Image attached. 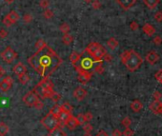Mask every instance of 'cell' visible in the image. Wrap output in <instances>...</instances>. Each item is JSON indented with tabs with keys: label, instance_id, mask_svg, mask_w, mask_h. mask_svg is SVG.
I'll use <instances>...</instances> for the list:
<instances>
[{
	"label": "cell",
	"instance_id": "55",
	"mask_svg": "<svg viewBox=\"0 0 162 136\" xmlns=\"http://www.w3.org/2000/svg\"><path fill=\"white\" fill-rule=\"evenodd\" d=\"M47 136H48V135H47Z\"/></svg>",
	"mask_w": 162,
	"mask_h": 136
},
{
	"label": "cell",
	"instance_id": "54",
	"mask_svg": "<svg viewBox=\"0 0 162 136\" xmlns=\"http://www.w3.org/2000/svg\"><path fill=\"white\" fill-rule=\"evenodd\" d=\"M84 1L87 2V3H92V2L93 1V0H84Z\"/></svg>",
	"mask_w": 162,
	"mask_h": 136
},
{
	"label": "cell",
	"instance_id": "3",
	"mask_svg": "<svg viewBox=\"0 0 162 136\" xmlns=\"http://www.w3.org/2000/svg\"><path fill=\"white\" fill-rule=\"evenodd\" d=\"M121 62L125 65L127 70L129 72H135L136 70L139 69L143 63L142 57L140 56L138 52H136L133 49L123 51L120 55Z\"/></svg>",
	"mask_w": 162,
	"mask_h": 136
},
{
	"label": "cell",
	"instance_id": "15",
	"mask_svg": "<svg viewBox=\"0 0 162 136\" xmlns=\"http://www.w3.org/2000/svg\"><path fill=\"white\" fill-rule=\"evenodd\" d=\"M71 115H73V114L70 113V112H67V111H64V110H61L60 111V113H59L58 115H57V119H58V121L60 122L62 128H63L64 125H65V123H66L68 120H69V118H70Z\"/></svg>",
	"mask_w": 162,
	"mask_h": 136
},
{
	"label": "cell",
	"instance_id": "34",
	"mask_svg": "<svg viewBox=\"0 0 162 136\" xmlns=\"http://www.w3.org/2000/svg\"><path fill=\"white\" fill-rule=\"evenodd\" d=\"M3 24H4L6 27H11V26H12V25H14V23L12 22V21L10 19V18H9L8 15H6V16L4 17V19H3Z\"/></svg>",
	"mask_w": 162,
	"mask_h": 136
},
{
	"label": "cell",
	"instance_id": "21",
	"mask_svg": "<svg viewBox=\"0 0 162 136\" xmlns=\"http://www.w3.org/2000/svg\"><path fill=\"white\" fill-rule=\"evenodd\" d=\"M107 46L109 49H111L112 51H114V49H116L118 47V41L114 38V37H111V38L107 41Z\"/></svg>",
	"mask_w": 162,
	"mask_h": 136
},
{
	"label": "cell",
	"instance_id": "43",
	"mask_svg": "<svg viewBox=\"0 0 162 136\" xmlns=\"http://www.w3.org/2000/svg\"><path fill=\"white\" fill-rule=\"evenodd\" d=\"M152 97H154L155 100H160L161 97H162V94L160 93L159 91H155L154 92V94H152Z\"/></svg>",
	"mask_w": 162,
	"mask_h": 136
},
{
	"label": "cell",
	"instance_id": "26",
	"mask_svg": "<svg viewBox=\"0 0 162 136\" xmlns=\"http://www.w3.org/2000/svg\"><path fill=\"white\" fill-rule=\"evenodd\" d=\"M61 106H58V105H54V107L52 108L51 110H50V113H52V114H54V116H56L59 113H60V111H61Z\"/></svg>",
	"mask_w": 162,
	"mask_h": 136
},
{
	"label": "cell",
	"instance_id": "20",
	"mask_svg": "<svg viewBox=\"0 0 162 136\" xmlns=\"http://www.w3.org/2000/svg\"><path fill=\"white\" fill-rule=\"evenodd\" d=\"M9 131H10V128L6 123L0 122V136H6Z\"/></svg>",
	"mask_w": 162,
	"mask_h": 136
},
{
	"label": "cell",
	"instance_id": "40",
	"mask_svg": "<svg viewBox=\"0 0 162 136\" xmlns=\"http://www.w3.org/2000/svg\"><path fill=\"white\" fill-rule=\"evenodd\" d=\"M39 5H40V7L43 8V9H48L49 5H50V2H49V0H41L39 3Z\"/></svg>",
	"mask_w": 162,
	"mask_h": 136
},
{
	"label": "cell",
	"instance_id": "1",
	"mask_svg": "<svg viewBox=\"0 0 162 136\" xmlns=\"http://www.w3.org/2000/svg\"><path fill=\"white\" fill-rule=\"evenodd\" d=\"M62 58L48 45L36 49V52L28 58V63L42 78H49L62 64Z\"/></svg>",
	"mask_w": 162,
	"mask_h": 136
},
{
	"label": "cell",
	"instance_id": "6",
	"mask_svg": "<svg viewBox=\"0 0 162 136\" xmlns=\"http://www.w3.org/2000/svg\"><path fill=\"white\" fill-rule=\"evenodd\" d=\"M40 123H41V125L44 127L45 129H48L49 131L56 128H62L61 124L58 121L57 117L50 112L40 120Z\"/></svg>",
	"mask_w": 162,
	"mask_h": 136
},
{
	"label": "cell",
	"instance_id": "23",
	"mask_svg": "<svg viewBox=\"0 0 162 136\" xmlns=\"http://www.w3.org/2000/svg\"><path fill=\"white\" fill-rule=\"evenodd\" d=\"M8 16H9V18H10V19H11L14 23H15L16 21H18V20L20 19V15L18 14V12H16L15 11H12V12H9Z\"/></svg>",
	"mask_w": 162,
	"mask_h": 136
},
{
	"label": "cell",
	"instance_id": "29",
	"mask_svg": "<svg viewBox=\"0 0 162 136\" xmlns=\"http://www.w3.org/2000/svg\"><path fill=\"white\" fill-rule=\"evenodd\" d=\"M59 30H60V32L62 33H64V35H65V33H69L70 32L71 28H70V26L67 23H63L60 26V28H59Z\"/></svg>",
	"mask_w": 162,
	"mask_h": 136
},
{
	"label": "cell",
	"instance_id": "48",
	"mask_svg": "<svg viewBox=\"0 0 162 136\" xmlns=\"http://www.w3.org/2000/svg\"><path fill=\"white\" fill-rule=\"evenodd\" d=\"M112 136H122V132H121L119 129H114L113 133H112Z\"/></svg>",
	"mask_w": 162,
	"mask_h": 136
},
{
	"label": "cell",
	"instance_id": "7",
	"mask_svg": "<svg viewBox=\"0 0 162 136\" xmlns=\"http://www.w3.org/2000/svg\"><path fill=\"white\" fill-rule=\"evenodd\" d=\"M0 56H1V58L5 63L12 64V62L17 58V53H16V51H14L11 47L8 46V47L0 53Z\"/></svg>",
	"mask_w": 162,
	"mask_h": 136
},
{
	"label": "cell",
	"instance_id": "37",
	"mask_svg": "<svg viewBox=\"0 0 162 136\" xmlns=\"http://www.w3.org/2000/svg\"><path fill=\"white\" fill-rule=\"evenodd\" d=\"M93 129V126H92L90 123L84 124V127H83V131H84V132H92Z\"/></svg>",
	"mask_w": 162,
	"mask_h": 136
},
{
	"label": "cell",
	"instance_id": "11",
	"mask_svg": "<svg viewBox=\"0 0 162 136\" xmlns=\"http://www.w3.org/2000/svg\"><path fill=\"white\" fill-rule=\"evenodd\" d=\"M158 59H159V55L155 51H150L146 55V61L150 65H155L158 61Z\"/></svg>",
	"mask_w": 162,
	"mask_h": 136
},
{
	"label": "cell",
	"instance_id": "53",
	"mask_svg": "<svg viewBox=\"0 0 162 136\" xmlns=\"http://www.w3.org/2000/svg\"><path fill=\"white\" fill-rule=\"evenodd\" d=\"M83 136H93V135L91 134V132H84Z\"/></svg>",
	"mask_w": 162,
	"mask_h": 136
},
{
	"label": "cell",
	"instance_id": "13",
	"mask_svg": "<svg viewBox=\"0 0 162 136\" xmlns=\"http://www.w3.org/2000/svg\"><path fill=\"white\" fill-rule=\"evenodd\" d=\"M92 76H93L92 72H78L77 79H78V81L82 83V84H86V83H88L90 80H91Z\"/></svg>",
	"mask_w": 162,
	"mask_h": 136
},
{
	"label": "cell",
	"instance_id": "19",
	"mask_svg": "<svg viewBox=\"0 0 162 136\" xmlns=\"http://www.w3.org/2000/svg\"><path fill=\"white\" fill-rule=\"evenodd\" d=\"M66 132H65L62 128H56L54 129H52V131H49L48 136H66Z\"/></svg>",
	"mask_w": 162,
	"mask_h": 136
},
{
	"label": "cell",
	"instance_id": "27",
	"mask_svg": "<svg viewBox=\"0 0 162 136\" xmlns=\"http://www.w3.org/2000/svg\"><path fill=\"white\" fill-rule=\"evenodd\" d=\"M18 79H19V82H20L22 85H26L27 83L29 82L30 76L28 75L27 73H25V74H22V75H19V76H18Z\"/></svg>",
	"mask_w": 162,
	"mask_h": 136
},
{
	"label": "cell",
	"instance_id": "5",
	"mask_svg": "<svg viewBox=\"0 0 162 136\" xmlns=\"http://www.w3.org/2000/svg\"><path fill=\"white\" fill-rule=\"evenodd\" d=\"M22 101L27 106L33 107L37 110H42L43 107H44V104H43V102L41 101V99L37 96L33 91H29L28 93L25 94L22 98Z\"/></svg>",
	"mask_w": 162,
	"mask_h": 136
},
{
	"label": "cell",
	"instance_id": "36",
	"mask_svg": "<svg viewBox=\"0 0 162 136\" xmlns=\"http://www.w3.org/2000/svg\"><path fill=\"white\" fill-rule=\"evenodd\" d=\"M133 134H135V131H133V129H130V128H125L124 131L122 132L123 136H133Z\"/></svg>",
	"mask_w": 162,
	"mask_h": 136
},
{
	"label": "cell",
	"instance_id": "45",
	"mask_svg": "<svg viewBox=\"0 0 162 136\" xmlns=\"http://www.w3.org/2000/svg\"><path fill=\"white\" fill-rule=\"evenodd\" d=\"M84 115H85V118H86V120H87V122H90V121H91V120L93 119V114H92V112H90V111H89V112H86V113H84Z\"/></svg>",
	"mask_w": 162,
	"mask_h": 136
},
{
	"label": "cell",
	"instance_id": "28",
	"mask_svg": "<svg viewBox=\"0 0 162 136\" xmlns=\"http://www.w3.org/2000/svg\"><path fill=\"white\" fill-rule=\"evenodd\" d=\"M61 110H64V111H67V112L71 113V111H73L74 108L71 107V105L70 103H64L63 105H61Z\"/></svg>",
	"mask_w": 162,
	"mask_h": 136
},
{
	"label": "cell",
	"instance_id": "25",
	"mask_svg": "<svg viewBox=\"0 0 162 136\" xmlns=\"http://www.w3.org/2000/svg\"><path fill=\"white\" fill-rule=\"evenodd\" d=\"M62 41H63L64 44L70 45L71 43L74 41V36L71 35L70 33H65V35H63V37H62Z\"/></svg>",
	"mask_w": 162,
	"mask_h": 136
},
{
	"label": "cell",
	"instance_id": "16",
	"mask_svg": "<svg viewBox=\"0 0 162 136\" xmlns=\"http://www.w3.org/2000/svg\"><path fill=\"white\" fill-rule=\"evenodd\" d=\"M116 1L124 10H129L135 3V0H116Z\"/></svg>",
	"mask_w": 162,
	"mask_h": 136
},
{
	"label": "cell",
	"instance_id": "51",
	"mask_svg": "<svg viewBox=\"0 0 162 136\" xmlns=\"http://www.w3.org/2000/svg\"><path fill=\"white\" fill-rule=\"evenodd\" d=\"M5 72H5V69L2 66H0V78L5 75Z\"/></svg>",
	"mask_w": 162,
	"mask_h": 136
},
{
	"label": "cell",
	"instance_id": "47",
	"mask_svg": "<svg viewBox=\"0 0 162 136\" xmlns=\"http://www.w3.org/2000/svg\"><path fill=\"white\" fill-rule=\"evenodd\" d=\"M8 35V32H7V30H4V29H1L0 30V37L1 38H6Z\"/></svg>",
	"mask_w": 162,
	"mask_h": 136
},
{
	"label": "cell",
	"instance_id": "32",
	"mask_svg": "<svg viewBox=\"0 0 162 136\" xmlns=\"http://www.w3.org/2000/svg\"><path fill=\"white\" fill-rule=\"evenodd\" d=\"M76 118H77V120H78V122H79L80 125H84V124L88 123V122H87L86 118H85V115H84V113H79L78 115L76 116Z\"/></svg>",
	"mask_w": 162,
	"mask_h": 136
},
{
	"label": "cell",
	"instance_id": "50",
	"mask_svg": "<svg viewBox=\"0 0 162 136\" xmlns=\"http://www.w3.org/2000/svg\"><path fill=\"white\" fill-rule=\"evenodd\" d=\"M112 59H113V58H112V56L110 54H106L105 56H104V58H103V60H105V61H107V62H111L112 61Z\"/></svg>",
	"mask_w": 162,
	"mask_h": 136
},
{
	"label": "cell",
	"instance_id": "41",
	"mask_svg": "<svg viewBox=\"0 0 162 136\" xmlns=\"http://www.w3.org/2000/svg\"><path fill=\"white\" fill-rule=\"evenodd\" d=\"M92 5L95 10H98V9H100V7H101V3L99 2L98 0H93L92 2Z\"/></svg>",
	"mask_w": 162,
	"mask_h": 136
},
{
	"label": "cell",
	"instance_id": "4",
	"mask_svg": "<svg viewBox=\"0 0 162 136\" xmlns=\"http://www.w3.org/2000/svg\"><path fill=\"white\" fill-rule=\"evenodd\" d=\"M95 63V61L88 53L86 55H84V53H81L79 60L74 65V68H76V70L77 72H90L91 69H93V66Z\"/></svg>",
	"mask_w": 162,
	"mask_h": 136
},
{
	"label": "cell",
	"instance_id": "46",
	"mask_svg": "<svg viewBox=\"0 0 162 136\" xmlns=\"http://www.w3.org/2000/svg\"><path fill=\"white\" fill-rule=\"evenodd\" d=\"M154 43L155 45H160L162 43V38L160 36H155L154 38Z\"/></svg>",
	"mask_w": 162,
	"mask_h": 136
},
{
	"label": "cell",
	"instance_id": "14",
	"mask_svg": "<svg viewBox=\"0 0 162 136\" xmlns=\"http://www.w3.org/2000/svg\"><path fill=\"white\" fill-rule=\"evenodd\" d=\"M27 70H28L27 67L22 63H17L16 65H14V68H12V72H14V74H16L17 76L27 73Z\"/></svg>",
	"mask_w": 162,
	"mask_h": 136
},
{
	"label": "cell",
	"instance_id": "49",
	"mask_svg": "<svg viewBox=\"0 0 162 136\" xmlns=\"http://www.w3.org/2000/svg\"><path fill=\"white\" fill-rule=\"evenodd\" d=\"M95 136H109V134L105 131H103V129H101V131H99L97 133H96Z\"/></svg>",
	"mask_w": 162,
	"mask_h": 136
},
{
	"label": "cell",
	"instance_id": "31",
	"mask_svg": "<svg viewBox=\"0 0 162 136\" xmlns=\"http://www.w3.org/2000/svg\"><path fill=\"white\" fill-rule=\"evenodd\" d=\"M45 46H47V43L44 41V40H42V39L37 40L36 43H35V48H36V49H40L44 48Z\"/></svg>",
	"mask_w": 162,
	"mask_h": 136
},
{
	"label": "cell",
	"instance_id": "30",
	"mask_svg": "<svg viewBox=\"0 0 162 136\" xmlns=\"http://www.w3.org/2000/svg\"><path fill=\"white\" fill-rule=\"evenodd\" d=\"M121 125L123 127H125V128H130V126L132 125V120H131L129 117H125V118H123L122 121H121Z\"/></svg>",
	"mask_w": 162,
	"mask_h": 136
},
{
	"label": "cell",
	"instance_id": "8",
	"mask_svg": "<svg viewBox=\"0 0 162 136\" xmlns=\"http://www.w3.org/2000/svg\"><path fill=\"white\" fill-rule=\"evenodd\" d=\"M12 84H14V80H12V77L6 76L5 78L0 82V89L4 92L10 91L12 87Z\"/></svg>",
	"mask_w": 162,
	"mask_h": 136
},
{
	"label": "cell",
	"instance_id": "42",
	"mask_svg": "<svg viewBox=\"0 0 162 136\" xmlns=\"http://www.w3.org/2000/svg\"><path fill=\"white\" fill-rule=\"evenodd\" d=\"M155 19L157 21V22H161L162 21V12H155Z\"/></svg>",
	"mask_w": 162,
	"mask_h": 136
},
{
	"label": "cell",
	"instance_id": "39",
	"mask_svg": "<svg viewBox=\"0 0 162 136\" xmlns=\"http://www.w3.org/2000/svg\"><path fill=\"white\" fill-rule=\"evenodd\" d=\"M32 20H33V16L30 14H25L23 16V21L25 23H30V22H32Z\"/></svg>",
	"mask_w": 162,
	"mask_h": 136
},
{
	"label": "cell",
	"instance_id": "17",
	"mask_svg": "<svg viewBox=\"0 0 162 136\" xmlns=\"http://www.w3.org/2000/svg\"><path fill=\"white\" fill-rule=\"evenodd\" d=\"M130 107L133 111H135V112H139V111L142 110L143 104L139 100H137V99H135V100H133L132 103H131Z\"/></svg>",
	"mask_w": 162,
	"mask_h": 136
},
{
	"label": "cell",
	"instance_id": "10",
	"mask_svg": "<svg viewBox=\"0 0 162 136\" xmlns=\"http://www.w3.org/2000/svg\"><path fill=\"white\" fill-rule=\"evenodd\" d=\"M73 95L77 101H82L87 96V91L85 89H83L82 87H78L74 91Z\"/></svg>",
	"mask_w": 162,
	"mask_h": 136
},
{
	"label": "cell",
	"instance_id": "2",
	"mask_svg": "<svg viewBox=\"0 0 162 136\" xmlns=\"http://www.w3.org/2000/svg\"><path fill=\"white\" fill-rule=\"evenodd\" d=\"M33 91L40 99L50 98L54 102H57L60 99V95L54 91V84L49 78H42L41 81L33 88Z\"/></svg>",
	"mask_w": 162,
	"mask_h": 136
},
{
	"label": "cell",
	"instance_id": "24",
	"mask_svg": "<svg viewBox=\"0 0 162 136\" xmlns=\"http://www.w3.org/2000/svg\"><path fill=\"white\" fill-rule=\"evenodd\" d=\"M145 5L150 9H155L159 3V0H144Z\"/></svg>",
	"mask_w": 162,
	"mask_h": 136
},
{
	"label": "cell",
	"instance_id": "18",
	"mask_svg": "<svg viewBox=\"0 0 162 136\" xmlns=\"http://www.w3.org/2000/svg\"><path fill=\"white\" fill-rule=\"evenodd\" d=\"M142 30H143V32H145V35H147L148 36H152L155 33V29L154 28V26L149 23L145 24L144 26H143Z\"/></svg>",
	"mask_w": 162,
	"mask_h": 136
},
{
	"label": "cell",
	"instance_id": "9",
	"mask_svg": "<svg viewBox=\"0 0 162 136\" xmlns=\"http://www.w3.org/2000/svg\"><path fill=\"white\" fill-rule=\"evenodd\" d=\"M149 109L157 115L162 114V102H160V100L152 101L150 104V106H149Z\"/></svg>",
	"mask_w": 162,
	"mask_h": 136
},
{
	"label": "cell",
	"instance_id": "35",
	"mask_svg": "<svg viewBox=\"0 0 162 136\" xmlns=\"http://www.w3.org/2000/svg\"><path fill=\"white\" fill-rule=\"evenodd\" d=\"M43 14H44V17L47 18V19H51L54 16V12H52V11L50 10V9H45V12Z\"/></svg>",
	"mask_w": 162,
	"mask_h": 136
},
{
	"label": "cell",
	"instance_id": "52",
	"mask_svg": "<svg viewBox=\"0 0 162 136\" xmlns=\"http://www.w3.org/2000/svg\"><path fill=\"white\" fill-rule=\"evenodd\" d=\"M14 1V0H5V2L7 3V4H12Z\"/></svg>",
	"mask_w": 162,
	"mask_h": 136
},
{
	"label": "cell",
	"instance_id": "38",
	"mask_svg": "<svg viewBox=\"0 0 162 136\" xmlns=\"http://www.w3.org/2000/svg\"><path fill=\"white\" fill-rule=\"evenodd\" d=\"M155 79L157 80V82L162 84V70H157V72H155Z\"/></svg>",
	"mask_w": 162,
	"mask_h": 136
},
{
	"label": "cell",
	"instance_id": "22",
	"mask_svg": "<svg viewBox=\"0 0 162 136\" xmlns=\"http://www.w3.org/2000/svg\"><path fill=\"white\" fill-rule=\"evenodd\" d=\"M80 55H81V53H78V52H76V51L71 52V54L70 55V61H71V63L74 65V66L76 64V62L79 60Z\"/></svg>",
	"mask_w": 162,
	"mask_h": 136
},
{
	"label": "cell",
	"instance_id": "12",
	"mask_svg": "<svg viewBox=\"0 0 162 136\" xmlns=\"http://www.w3.org/2000/svg\"><path fill=\"white\" fill-rule=\"evenodd\" d=\"M64 126L67 127V128L69 129H71V131H74V129H76L77 127L80 126V124H79L78 120H77V118H76V116L71 115L70 118H69V120H68V121L65 123Z\"/></svg>",
	"mask_w": 162,
	"mask_h": 136
},
{
	"label": "cell",
	"instance_id": "44",
	"mask_svg": "<svg viewBox=\"0 0 162 136\" xmlns=\"http://www.w3.org/2000/svg\"><path fill=\"white\" fill-rule=\"evenodd\" d=\"M138 27H139L138 24L136 23V22H135V21L131 23V25H130V28H131V30H138Z\"/></svg>",
	"mask_w": 162,
	"mask_h": 136
},
{
	"label": "cell",
	"instance_id": "33",
	"mask_svg": "<svg viewBox=\"0 0 162 136\" xmlns=\"http://www.w3.org/2000/svg\"><path fill=\"white\" fill-rule=\"evenodd\" d=\"M95 72L99 73V74H101V73L104 72V68H103V66H102L101 62H99V63L95 67Z\"/></svg>",
	"mask_w": 162,
	"mask_h": 136
}]
</instances>
